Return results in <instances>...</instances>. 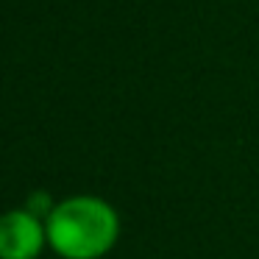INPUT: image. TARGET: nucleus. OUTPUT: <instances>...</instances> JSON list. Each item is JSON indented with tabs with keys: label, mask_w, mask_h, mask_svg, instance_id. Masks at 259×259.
<instances>
[{
	"label": "nucleus",
	"mask_w": 259,
	"mask_h": 259,
	"mask_svg": "<svg viewBox=\"0 0 259 259\" xmlns=\"http://www.w3.org/2000/svg\"><path fill=\"white\" fill-rule=\"evenodd\" d=\"M45 229L62 259H101L120 240V214L101 195H70L56 201Z\"/></svg>",
	"instance_id": "1"
},
{
	"label": "nucleus",
	"mask_w": 259,
	"mask_h": 259,
	"mask_svg": "<svg viewBox=\"0 0 259 259\" xmlns=\"http://www.w3.org/2000/svg\"><path fill=\"white\" fill-rule=\"evenodd\" d=\"M48 248L45 220L25 206L0 214V259H39Z\"/></svg>",
	"instance_id": "2"
},
{
	"label": "nucleus",
	"mask_w": 259,
	"mask_h": 259,
	"mask_svg": "<svg viewBox=\"0 0 259 259\" xmlns=\"http://www.w3.org/2000/svg\"><path fill=\"white\" fill-rule=\"evenodd\" d=\"M53 198H51V192H45V190H34L28 198H25V209L28 212H34L36 218H42V220H48V214L53 212Z\"/></svg>",
	"instance_id": "3"
}]
</instances>
